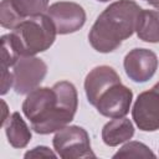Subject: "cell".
Wrapping results in <instances>:
<instances>
[{
  "mask_svg": "<svg viewBox=\"0 0 159 159\" xmlns=\"http://www.w3.org/2000/svg\"><path fill=\"white\" fill-rule=\"evenodd\" d=\"M7 35L19 56H35L52 46L57 31L51 19L46 14H41L26 17Z\"/></svg>",
  "mask_w": 159,
  "mask_h": 159,
  "instance_id": "obj_3",
  "label": "cell"
},
{
  "mask_svg": "<svg viewBox=\"0 0 159 159\" xmlns=\"http://www.w3.org/2000/svg\"><path fill=\"white\" fill-rule=\"evenodd\" d=\"M1 104H2V118H1V125L5 123V120L7 119L6 117V113H7V106L5 103V101H1Z\"/></svg>",
  "mask_w": 159,
  "mask_h": 159,
  "instance_id": "obj_18",
  "label": "cell"
},
{
  "mask_svg": "<svg viewBox=\"0 0 159 159\" xmlns=\"http://www.w3.org/2000/svg\"><path fill=\"white\" fill-rule=\"evenodd\" d=\"M145 1H148V0H145Z\"/></svg>",
  "mask_w": 159,
  "mask_h": 159,
  "instance_id": "obj_21",
  "label": "cell"
},
{
  "mask_svg": "<svg viewBox=\"0 0 159 159\" xmlns=\"http://www.w3.org/2000/svg\"><path fill=\"white\" fill-rule=\"evenodd\" d=\"M11 68L12 88L17 94H27L37 88L47 73V65L35 56H19Z\"/></svg>",
  "mask_w": 159,
  "mask_h": 159,
  "instance_id": "obj_5",
  "label": "cell"
},
{
  "mask_svg": "<svg viewBox=\"0 0 159 159\" xmlns=\"http://www.w3.org/2000/svg\"><path fill=\"white\" fill-rule=\"evenodd\" d=\"M56 154L62 159L96 158L87 130L80 125H66L58 129L52 139Z\"/></svg>",
  "mask_w": 159,
  "mask_h": 159,
  "instance_id": "obj_4",
  "label": "cell"
},
{
  "mask_svg": "<svg viewBox=\"0 0 159 159\" xmlns=\"http://www.w3.org/2000/svg\"><path fill=\"white\" fill-rule=\"evenodd\" d=\"M135 32L139 40L144 42L158 43L159 42V11L142 9L138 15Z\"/></svg>",
  "mask_w": 159,
  "mask_h": 159,
  "instance_id": "obj_13",
  "label": "cell"
},
{
  "mask_svg": "<svg viewBox=\"0 0 159 159\" xmlns=\"http://www.w3.org/2000/svg\"><path fill=\"white\" fill-rule=\"evenodd\" d=\"M140 10L142 7L133 0H118L109 4L98 15L88 32L91 46L101 53L117 50L135 31Z\"/></svg>",
  "mask_w": 159,
  "mask_h": 159,
  "instance_id": "obj_2",
  "label": "cell"
},
{
  "mask_svg": "<svg viewBox=\"0 0 159 159\" xmlns=\"http://www.w3.org/2000/svg\"><path fill=\"white\" fill-rule=\"evenodd\" d=\"M78 107L77 89L68 81L50 87H37L27 93L22 112L37 134H50L66 127L75 118Z\"/></svg>",
  "mask_w": 159,
  "mask_h": 159,
  "instance_id": "obj_1",
  "label": "cell"
},
{
  "mask_svg": "<svg viewBox=\"0 0 159 159\" xmlns=\"http://www.w3.org/2000/svg\"><path fill=\"white\" fill-rule=\"evenodd\" d=\"M113 158H155V154L144 143L133 140L125 143Z\"/></svg>",
  "mask_w": 159,
  "mask_h": 159,
  "instance_id": "obj_15",
  "label": "cell"
},
{
  "mask_svg": "<svg viewBox=\"0 0 159 159\" xmlns=\"http://www.w3.org/2000/svg\"><path fill=\"white\" fill-rule=\"evenodd\" d=\"M123 66L127 76L133 82L144 83L155 75L158 56L148 48H133L125 55Z\"/></svg>",
  "mask_w": 159,
  "mask_h": 159,
  "instance_id": "obj_9",
  "label": "cell"
},
{
  "mask_svg": "<svg viewBox=\"0 0 159 159\" xmlns=\"http://www.w3.org/2000/svg\"><path fill=\"white\" fill-rule=\"evenodd\" d=\"M2 127L5 128V134L11 147L21 149L30 143L31 130L19 112H14L9 116Z\"/></svg>",
  "mask_w": 159,
  "mask_h": 159,
  "instance_id": "obj_12",
  "label": "cell"
},
{
  "mask_svg": "<svg viewBox=\"0 0 159 159\" xmlns=\"http://www.w3.org/2000/svg\"><path fill=\"white\" fill-rule=\"evenodd\" d=\"M46 15L53 22L58 35H67L78 31L86 22L84 9L72 1H57L50 5Z\"/></svg>",
  "mask_w": 159,
  "mask_h": 159,
  "instance_id": "obj_7",
  "label": "cell"
},
{
  "mask_svg": "<svg viewBox=\"0 0 159 159\" xmlns=\"http://www.w3.org/2000/svg\"><path fill=\"white\" fill-rule=\"evenodd\" d=\"M22 20V19L16 10L12 7V5L10 4V0H2L0 4V24L2 27L5 29H15Z\"/></svg>",
  "mask_w": 159,
  "mask_h": 159,
  "instance_id": "obj_16",
  "label": "cell"
},
{
  "mask_svg": "<svg viewBox=\"0 0 159 159\" xmlns=\"http://www.w3.org/2000/svg\"><path fill=\"white\" fill-rule=\"evenodd\" d=\"M133 120L143 132L159 129V81L148 91L142 92L132 109Z\"/></svg>",
  "mask_w": 159,
  "mask_h": 159,
  "instance_id": "obj_6",
  "label": "cell"
},
{
  "mask_svg": "<svg viewBox=\"0 0 159 159\" xmlns=\"http://www.w3.org/2000/svg\"><path fill=\"white\" fill-rule=\"evenodd\" d=\"M133 92L122 82L113 83L109 86L97 99L94 107L97 111L108 118L124 117L132 104Z\"/></svg>",
  "mask_w": 159,
  "mask_h": 159,
  "instance_id": "obj_8",
  "label": "cell"
},
{
  "mask_svg": "<svg viewBox=\"0 0 159 159\" xmlns=\"http://www.w3.org/2000/svg\"><path fill=\"white\" fill-rule=\"evenodd\" d=\"M148 2H149L152 6H154L155 9L159 10V0H148Z\"/></svg>",
  "mask_w": 159,
  "mask_h": 159,
  "instance_id": "obj_19",
  "label": "cell"
},
{
  "mask_svg": "<svg viewBox=\"0 0 159 159\" xmlns=\"http://www.w3.org/2000/svg\"><path fill=\"white\" fill-rule=\"evenodd\" d=\"M97 1H101V2H107V1H109V0H97Z\"/></svg>",
  "mask_w": 159,
  "mask_h": 159,
  "instance_id": "obj_20",
  "label": "cell"
},
{
  "mask_svg": "<svg viewBox=\"0 0 159 159\" xmlns=\"http://www.w3.org/2000/svg\"><path fill=\"white\" fill-rule=\"evenodd\" d=\"M10 4L22 19L41 15L48 7V0H10Z\"/></svg>",
  "mask_w": 159,
  "mask_h": 159,
  "instance_id": "obj_14",
  "label": "cell"
},
{
  "mask_svg": "<svg viewBox=\"0 0 159 159\" xmlns=\"http://www.w3.org/2000/svg\"><path fill=\"white\" fill-rule=\"evenodd\" d=\"M120 82L119 75L111 66H97L88 72L84 80V92L89 104L94 107L98 97L113 83Z\"/></svg>",
  "mask_w": 159,
  "mask_h": 159,
  "instance_id": "obj_10",
  "label": "cell"
},
{
  "mask_svg": "<svg viewBox=\"0 0 159 159\" xmlns=\"http://www.w3.org/2000/svg\"><path fill=\"white\" fill-rule=\"evenodd\" d=\"M25 158H55L56 154L47 147H43V145H40V147H35L34 149L29 150L25 153L24 155Z\"/></svg>",
  "mask_w": 159,
  "mask_h": 159,
  "instance_id": "obj_17",
  "label": "cell"
},
{
  "mask_svg": "<svg viewBox=\"0 0 159 159\" xmlns=\"http://www.w3.org/2000/svg\"><path fill=\"white\" fill-rule=\"evenodd\" d=\"M134 127L130 119L125 117L112 118L102 128V140L108 147H117L132 139Z\"/></svg>",
  "mask_w": 159,
  "mask_h": 159,
  "instance_id": "obj_11",
  "label": "cell"
}]
</instances>
